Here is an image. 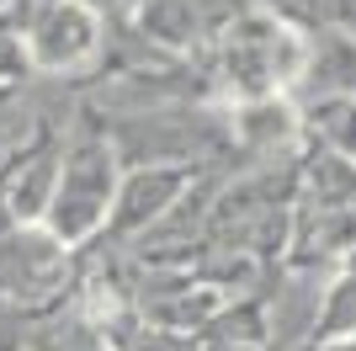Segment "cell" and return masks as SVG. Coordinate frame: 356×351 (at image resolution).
<instances>
[{
	"instance_id": "cell-5",
	"label": "cell",
	"mask_w": 356,
	"mask_h": 351,
	"mask_svg": "<svg viewBox=\"0 0 356 351\" xmlns=\"http://www.w3.org/2000/svg\"><path fill=\"white\" fill-rule=\"evenodd\" d=\"M298 128H309L325 144V155H341V160L356 165V96L351 91H325L319 102H309Z\"/></svg>"
},
{
	"instance_id": "cell-2",
	"label": "cell",
	"mask_w": 356,
	"mask_h": 351,
	"mask_svg": "<svg viewBox=\"0 0 356 351\" xmlns=\"http://www.w3.org/2000/svg\"><path fill=\"white\" fill-rule=\"evenodd\" d=\"M314 64V38H303L298 27L277 22L261 6L245 11L223 27L218 38V86L234 102H266V96H287V91L309 75Z\"/></svg>"
},
{
	"instance_id": "cell-9",
	"label": "cell",
	"mask_w": 356,
	"mask_h": 351,
	"mask_svg": "<svg viewBox=\"0 0 356 351\" xmlns=\"http://www.w3.org/2000/svg\"><path fill=\"white\" fill-rule=\"evenodd\" d=\"M0 6H6V0H0Z\"/></svg>"
},
{
	"instance_id": "cell-1",
	"label": "cell",
	"mask_w": 356,
	"mask_h": 351,
	"mask_svg": "<svg viewBox=\"0 0 356 351\" xmlns=\"http://www.w3.org/2000/svg\"><path fill=\"white\" fill-rule=\"evenodd\" d=\"M122 155L112 144V133L96 123H74L59 144V176H54V197H48L43 229L59 240L64 250H86L106 234L112 219V197H118Z\"/></svg>"
},
{
	"instance_id": "cell-7",
	"label": "cell",
	"mask_w": 356,
	"mask_h": 351,
	"mask_svg": "<svg viewBox=\"0 0 356 351\" xmlns=\"http://www.w3.org/2000/svg\"><path fill=\"white\" fill-rule=\"evenodd\" d=\"M80 6H86V11L112 32V27H134V16H138L144 0H80Z\"/></svg>"
},
{
	"instance_id": "cell-4",
	"label": "cell",
	"mask_w": 356,
	"mask_h": 351,
	"mask_svg": "<svg viewBox=\"0 0 356 351\" xmlns=\"http://www.w3.org/2000/svg\"><path fill=\"white\" fill-rule=\"evenodd\" d=\"M197 181V165H170V160H138L122 165L118 197H112V219L102 240H138L181 203V192Z\"/></svg>"
},
{
	"instance_id": "cell-6",
	"label": "cell",
	"mask_w": 356,
	"mask_h": 351,
	"mask_svg": "<svg viewBox=\"0 0 356 351\" xmlns=\"http://www.w3.org/2000/svg\"><path fill=\"white\" fill-rule=\"evenodd\" d=\"M22 351H112V341L102 336V325L80 304H70V309H54L43 325H32L22 336Z\"/></svg>"
},
{
	"instance_id": "cell-3",
	"label": "cell",
	"mask_w": 356,
	"mask_h": 351,
	"mask_svg": "<svg viewBox=\"0 0 356 351\" xmlns=\"http://www.w3.org/2000/svg\"><path fill=\"white\" fill-rule=\"evenodd\" d=\"M16 32H22V58L38 75L74 80V75H90L96 64H106V27L80 0H59Z\"/></svg>"
},
{
	"instance_id": "cell-8",
	"label": "cell",
	"mask_w": 356,
	"mask_h": 351,
	"mask_svg": "<svg viewBox=\"0 0 356 351\" xmlns=\"http://www.w3.org/2000/svg\"><path fill=\"white\" fill-rule=\"evenodd\" d=\"M48 6H59V0H6L0 11H11V22H22V27H27L32 16H38V11H48Z\"/></svg>"
}]
</instances>
